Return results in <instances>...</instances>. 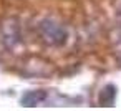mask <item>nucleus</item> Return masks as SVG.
<instances>
[{
	"label": "nucleus",
	"mask_w": 121,
	"mask_h": 111,
	"mask_svg": "<svg viewBox=\"0 0 121 111\" xmlns=\"http://www.w3.org/2000/svg\"><path fill=\"white\" fill-rule=\"evenodd\" d=\"M114 96H116V90H114V86L109 85V86L103 88V91L99 93V103L103 106H111L114 103Z\"/></svg>",
	"instance_id": "3"
},
{
	"label": "nucleus",
	"mask_w": 121,
	"mask_h": 111,
	"mask_svg": "<svg viewBox=\"0 0 121 111\" xmlns=\"http://www.w3.org/2000/svg\"><path fill=\"white\" fill-rule=\"evenodd\" d=\"M43 99H45V91H28L22 96V104L23 106H37Z\"/></svg>",
	"instance_id": "2"
},
{
	"label": "nucleus",
	"mask_w": 121,
	"mask_h": 111,
	"mask_svg": "<svg viewBox=\"0 0 121 111\" xmlns=\"http://www.w3.org/2000/svg\"><path fill=\"white\" fill-rule=\"evenodd\" d=\"M40 33H42L43 40H45L48 45L58 47V45H63L65 40H66V32H65V28H63L61 25L52 22V20L42 22V25H40Z\"/></svg>",
	"instance_id": "1"
},
{
	"label": "nucleus",
	"mask_w": 121,
	"mask_h": 111,
	"mask_svg": "<svg viewBox=\"0 0 121 111\" xmlns=\"http://www.w3.org/2000/svg\"><path fill=\"white\" fill-rule=\"evenodd\" d=\"M116 50H118V55L121 58V32H119V37H118V47H116Z\"/></svg>",
	"instance_id": "4"
}]
</instances>
